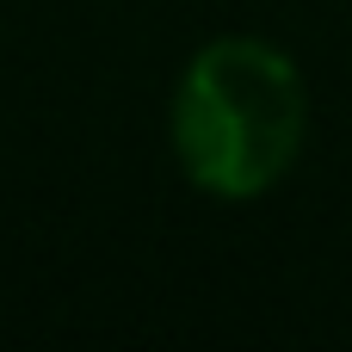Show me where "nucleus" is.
<instances>
[{"mask_svg": "<svg viewBox=\"0 0 352 352\" xmlns=\"http://www.w3.org/2000/svg\"><path fill=\"white\" fill-rule=\"evenodd\" d=\"M309 136L297 62L266 37H217L192 56L173 93V155L186 179L223 204L272 192Z\"/></svg>", "mask_w": 352, "mask_h": 352, "instance_id": "1", "label": "nucleus"}]
</instances>
